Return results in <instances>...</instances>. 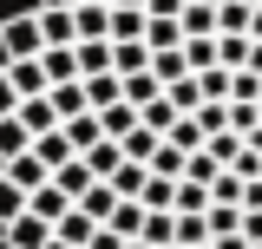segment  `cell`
<instances>
[{
    "label": "cell",
    "instance_id": "obj_1",
    "mask_svg": "<svg viewBox=\"0 0 262 249\" xmlns=\"http://www.w3.org/2000/svg\"><path fill=\"white\" fill-rule=\"evenodd\" d=\"M20 59H46L39 7H33V13H7V20H0V66H20Z\"/></svg>",
    "mask_w": 262,
    "mask_h": 249
},
{
    "label": "cell",
    "instance_id": "obj_2",
    "mask_svg": "<svg viewBox=\"0 0 262 249\" xmlns=\"http://www.w3.org/2000/svg\"><path fill=\"white\" fill-rule=\"evenodd\" d=\"M20 125L33 131V144H39V138H53V131H66L59 112H53V92H46V98H27V105H20Z\"/></svg>",
    "mask_w": 262,
    "mask_h": 249
},
{
    "label": "cell",
    "instance_id": "obj_3",
    "mask_svg": "<svg viewBox=\"0 0 262 249\" xmlns=\"http://www.w3.org/2000/svg\"><path fill=\"white\" fill-rule=\"evenodd\" d=\"M0 177H13V184L27 190V197H39V190L53 184V171H46V164H39V157H33V151H27V157H13V164H7Z\"/></svg>",
    "mask_w": 262,
    "mask_h": 249
},
{
    "label": "cell",
    "instance_id": "obj_4",
    "mask_svg": "<svg viewBox=\"0 0 262 249\" xmlns=\"http://www.w3.org/2000/svg\"><path fill=\"white\" fill-rule=\"evenodd\" d=\"M7 79H13V92H20V98H46V92H53V79H46V66H39V59L7 66Z\"/></svg>",
    "mask_w": 262,
    "mask_h": 249
},
{
    "label": "cell",
    "instance_id": "obj_5",
    "mask_svg": "<svg viewBox=\"0 0 262 249\" xmlns=\"http://www.w3.org/2000/svg\"><path fill=\"white\" fill-rule=\"evenodd\" d=\"M39 66H46V79H53V86H79V79H85V72H79V46H53Z\"/></svg>",
    "mask_w": 262,
    "mask_h": 249
},
{
    "label": "cell",
    "instance_id": "obj_6",
    "mask_svg": "<svg viewBox=\"0 0 262 249\" xmlns=\"http://www.w3.org/2000/svg\"><path fill=\"white\" fill-rule=\"evenodd\" d=\"M7 243H13V249H46V243H53V223H39L27 210L20 223H7Z\"/></svg>",
    "mask_w": 262,
    "mask_h": 249
},
{
    "label": "cell",
    "instance_id": "obj_7",
    "mask_svg": "<svg viewBox=\"0 0 262 249\" xmlns=\"http://www.w3.org/2000/svg\"><path fill=\"white\" fill-rule=\"evenodd\" d=\"M27 151H33V131L20 118H0V171H7L13 157H27Z\"/></svg>",
    "mask_w": 262,
    "mask_h": 249
},
{
    "label": "cell",
    "instance_id": "obj_8",
    "mask_svg": "<svg viewBox=\"0 0 262 249\" xmlns=\"http://www.w3.org/2000/svg\"><path fill=\"white\" fill-rule=\"evenodd\" d=\"M144 217H151L144 203H125V197H118V210H112L105 230H112V236H125V243H138V236H144Z\"/></svg>",
    "mask_w": 262,
    "mask_h": 249
},
{
    "label": "cell",
    "instance_id": "obj_9",
    "mask_svg": "<svg viewBox=\"0 0 262 249\" xmlns=\"http://www.w3.org/2000/svg\"><path fill=\"white\" fill-rule=\"evenodd\" d=\"M53 112H59V125L85 118V112H92V98H85V79H79V86H53Z\"/></svg>",
    "mask_w": 262,
    "mask_h": 249
},
{
    "label": "cell",
    "instance_id": "obj_10",
    "mask_svg": "<svg viewBox=\"0 0 262 249\" xmlns=\"http://www.w3.org/2000/svg\"><path fill=\"white\" fill-rule=\"evenodd\" d=\"M39 27H46V53L53 46H79V13H39Z\"/></svg>",
    "mask_w": 262,
    "mask_h": 249
},
{
    "label": "cell",
    "instance_id": "obj_11",
    "mask_svg": "<svg viewBox=\"0 0 262 249\" xmlns=\"http://www.w3.org/2000/svg\"><path fill=\"white\" fill-rule=\"evenodd\" d=\"M53 236H59V243H66V249H92V236H98V223H92V217H85V210H72V217H66V223H59V230H53Z\"/></svg>",
    "mask_w": 262,
    "mask_h": 249
},
{
    "label": "cell",
    "instance_id": "obj_12",
    "mask_svg": "<svg viewBox=\"0 0 262 249\" xmlns=\"http://www.w3.org/2000/svg\"><path fill=\"white\" fill-rule=\"evenodd\" d=\"M138 243H151V249H177V217H170V210H151Z\"/></svg>",
    "mask_w": 262,
    "mask_h": 249
},
{
    "label": "cell",
    "instance_id": "obj_13",
    "mask_svg": "<svg viewBox=\"0 0 262 249\" xmlns=\"http://www.w3.org/2000/svg\"><path fill=\"white\" fill-rule=\"evenodd\" d=\"M27 210H33V197L13 184V177H0V230H7V223H20Z\"/></svg>",
    "mask_w": 262,
    "mask_h": 249
},
{
    "label": "cell",
    "instance_id": "obj_14",
    "mask_svg": "<svg viewBox=\"0 0 262 249\" xmlns=\"http://www.w3.org/2000/svg\"><path fill=\"white\" fill-rule=\"evenodd\" d=\"M66 138H72V151H79V157L92 151V144H105V125H98V112H85V118H72V125H66Z\"/></svg>",
    "mask_w": 262,
    "mask_h": 249
},
{
    "label": "cell",
    "instance_id": "obj_15",
    "mask_svg": "<svg viewBox=\"0 0 262 249\" xmlns=\"http://www.w3.org/2000/svg\"><path fill=\"white\" fill-rule=\"evenodd\" d=\"M79 72H85V79H105V72H112V39H85V46H79Z\"/></svg>",
    "mask_w": 262,
    "mask_h": 249
},
{
    "label": "cell",
    "instance_id": "obj_16",
    "mask_svg": "<svg viewBox=\"0 0 262 249\" xmlns=\"http://www.w3.org/2000/svg\"><path fill=\"white\" fill-rule=\"evenodd\" d=\"M164 98V86H158V72H138V79H125V105H138V112H151Z\"/></svg>",
    "mask_w": 262,
    "mask_h": 249
},
{
    "label": "cell",
    "instance_id": "obj_17",
    "mask_svg": "<svg viewBox=\"0 0 262 249\" xmlns=\"http://www.w3.org/2000/svg\"><path fill=\"white\" fill-rule=\"evenodd\" d=\"M79 210H85V217H92L98 230H105V223H112V210H118V190H112V184H92V190H85V203H79Z\"/></svg>",
    "mask_w": 262,
    "mask_h": 249
},
{
    "label": "cell",
    "instance_id": "obj_18",
    "mask_svg": "<svg viewBox=\"0 0 262 249\" xmlns=\"http://www.w3.org/2000/svg\"><path fill=\"white\" fill-rule=\"evenodd\" d=\"M53 184H59L66 197H72V203H85V190H92L98 177H92V171H85V157H79V164H66V171H59V177H53Z\"/></svg>",
    "mask_w": 262,
    "mask_h": 249
},
{
    "label": "cell",
    "instance_id": "obj_19",
    "mask_svg": "<svg viewBox=\"0 0 262 249\" xmlns=\"http://www.w3.org/2000/svg\"><path fill=\"white\" fill-rule=\"evenodd\" d=\"M85 39H112V7H79V46Z\"/></svg>",
    "mask_w": 262,
    "mask_h": 249
},
{
    "label": "cell",
    "instance_id": "obj_20",
    "mask_svg": "<svg viewBox=\"0 0 262 249\" xmlns=\"http://www.w3.org/2000/svg\"><path fill=\"white\" fill-rule=\"evenodd\" d=\"M243 197H249V184H243L236 171H223V177L210 184V210H216V203H229V210H243Z\"/></svg>",
    "mask_w": 262,
    "mask_h": 249
},
{
    "label": "cell",
    "instance_id": "obj_21",
    "mask_svg": "<svg viewBox=\"0 0 262 249\" xmlns=\"http://www.w3.org/2000/svg\"><path fill=\"white\" fill-rule=\"evenodd\" d=\"M184 39H216V7H184Z\"/></svg>",
    "mask_w": 262,
    "mask_h": 249
},
{
    "label": "cell",
    "instance_id": "obj_22",
    "mask_svg": "<svg viewBox=\"0 0 262 249\" xmlns=\"http://www.w3.org/2000/svg\"><path fill=\"white\" fill-rule=\"evenodd\" d=\"M243 217H249V210H229V203H216V210H210V243H223V236H243Z\"/></svg>",
    "mask_w": 262,
    "mask_h": 249
},
{
    "label": "cell",
    "instance_id": "obj_23",
    "mask_svg": "<svg viewBox=\"0 0 262 249\" xmlns=\"http://www.w3.org/2000/svg\"><path fill=\"white\" fill-rule=\"evenodd\" d=\"M177 249H210V217H177Z\"/></svg>",
    "mask_w": 262,
    "mask_h": 249
},
{
    "label": "cell",
    "instance_id": "obj_24",
    "mask_svg": "<svg viewBox=\"0 0 262 249\" xmlns=\"http://www.w3.org/2000/svg\"><path fill=\"white\" fill-rule=\"evenodd\" d=\"M144 210H170V217H177V184H170V177H151V190H144Z\"/></svg>",
    "mask_w": 262,
    "mask_h": 249
},
{
    "label": "cell",
    "instance_id": "obj_25",
    "mask_svg": "<svg viewBox=\"0 0 262 249\" xmlns=\"http://www.w3.org/2000/svg\"><path fill=\"white\" fill-rule=\"evenodd\" d=\"M196 125H203V138H223V131H229V105H203Z\"/></svg>",
    "mask_w": 262,
    "mask_h": 249
},
{
    "label": "cell",
    "instance_id": "obj_26",
    "mask_svg": "<svg viewBox=\"0 0 262 249\" xmlns=\"http://www.w3.org/2000/svg\"><path fill=\"white\" fill-rule=\"evenodd\" d=\"M20 105H27V98L13 92V79H7V66H0V118H20Z\"/></svg>",
    "mask_w": 262,
    "mask_h": 249
},
{
    "label": "cell",
    "instance_id": "obj_27",
    "mask_svg": "<svg viewBox=\"0 0 262 249\" xmlns=\"http://www.w3.org/2000/svg\"><path fill=\"white\" fill-rule=\"evenodd\" d=\"M190 0H151V20H184Z\"/></svg>",
    "mask_w": 262,
    "mask_h": 249
},
{
    "label": "cell",
    "instance_id": "obj_28",
    "mask_svg": "<svg viewBox=\"0 0 262 249\" xmlns=\"http://www.w3.org/2000/svg\"><path fill=\"white\" fill-rule=\"evenodd\" d=\"M243 243L262 249V210H249V217H243Z\"/></svg>",
    "mask_w": 262,
    "mask_h": 249
},
{
    "label": "cell",
    "instance_id": "obj_29",
    "mask_svg": "<svg viewBox=\"0 0 262 249\" xmlns=\"http://www.w3.org/2000/svg\"><path fill=\"white\" fill-rule=\"evenodd\" d=\"M39 13H79V0H39Z\"/></svg>",
    "mask_w": 262,
    "mask_h": 249
},
{
    "label": "cell",
    "instance_id": "obj_30",
    "mask_svg": "<svg viewBox=\"0 0 262 249\" xmlns=\"http://www.w3.org/2000/svg\"><path fill=\"white\" fill-rule=\"evenodd\" d=\"M112 7H131V13H151V0H112Z\"/></svg>",
    "mask_w": 262,
    "mask_h": 249
},
{
    "label": "cell",
    "instance_id": "obj_31",
    "mask_svg": "<svg viewBox=\"0 0 262 249\" xmlns=\"http://www.w3.org/2000/svg\"><path fill=\"white\" fill-rule=\"evenodd\" d=\"M210 249H249V243H243V236H223V243H210Z\"/></svg>",
    "mask_w": 262,
    "mask_h": 249
},
{
    "label": "cell",
    "instance_id": "obj_32",
    "mask_svg": "<svg viewBox=\"0 0 262 249\" xmlns=\"http://www.w3.org/2000/svg\"><path fill=\"white\" fill-rule=\"evenodd\" d=\"M46 249H66V243H59V236H53V243H46Z\"/></svg>",
    "mask_w": 262,
    "mask_h": 249
},
{
    "label": "cell",
    "instance_id": "obj_33",
    "mask_svg": "<svg viewBox=\"0 0 262 249\" xmlns=\"http://www.w3.org/2000/svg\"><path fill=\"white\" fill-rule=\"evenodd\" d=\"M125 249H151V243H125Z\"/></svg>",
    "mask_w": 262,
    "mask_h": 249
}]
</instances>
